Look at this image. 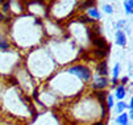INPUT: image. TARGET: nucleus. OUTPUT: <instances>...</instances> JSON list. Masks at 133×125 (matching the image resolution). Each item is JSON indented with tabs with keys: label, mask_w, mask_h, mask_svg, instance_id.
Masks as SVG:
<instances>
[{
	"label": "nucleus",
	"mask_w": 133,
	"mask_h": 125,
	"mask_svg": "<svg viewBox=\"0 0 133 125\" xmlns=\"http://www.w3.org/2000/svg\"><path fill=\"white\" fill-rule=\"evenodd\" d=\"M67 73L81 78L83 82H88L91 79V70L87 66H84V65H74V66L69 67Z\"/></svg>",
	"instance_id": "nucleus-1"
},
{
	"label": "nucleus",
	"mask_w": 133,
	"mask_h": 125,
	"mask_svg": "<svg viewBox=\"0 0 133 125\" xmlns=\"http://www.w3.org/2000/svg\"><path fill=\"white\" fill-rule=\"evenodd\" d=\"M109 84V80L107 77H96L92 83V88L95 91H99V90H104V88H107Z\"/></svg>",
	"instance_id": "nucleus-2"
},
{
	"label": "nucleus",
	"mask_w": 133,
	"mask_h": 125,
	"mask_svg": "<svg viewBox=\"0 0 133 125\" xmlns=\"http://www.w3.org/2000/svg\"><path fill=\"white\" fill-rule=\"evenodd\" d=\"M95 70H96V73L99 77H108L109 74V68H108V62L105 59L100 61L96 66H95Z\"/></svg>",
	"instance_id": "nucleus-3"
},
{
	"label": "nucleus",
	"mask_w": 133,
	"mask_h": 125,
	"mask_svg": "<svg viewBox=\"0 0 133 125\" xmlns=\"http://www.w3.org/2000/svg\"><path fill=\"white\" fill-rule=\"evenodd\" d=\"M91 41H92V44L95 46H96V49H109L108 47V42H107V40L103 37V36H96V37L91 38Z\"/></svg>",
	"instance_id": "nucleus-4"
},
{
	"label": "nucleus",
	"mask_w": 133,
	"mask_h": 125,
	"mask_svg": "<svg viewBox=\"0 0 133 125\" xmlns=\"http://www.w3.org/2000/svg\"><path fill=\"white\" fill-rule=\"evenodd\" d=\"M115 38H116V45H119V46H125L127 45V36L121 29L116 30Z\"/></svg>",
	"instance_id": "nucleus-5"
},
{
	"label": "nucleus",
	"mask_w": 133,
	"mask_h": 125,
	"mask_svg": "<svg viewBox=\"0 0 133 125\" xmlns=\"http://www.w3.org/2000/svg\"><path fill=\"white\" fill-rule=\"evenodd\" d=\"M87 16L90 17V19H92L94 21L95 20H100L102 19V15H100V12H99V9L96 8V7H91V8H88L87 9Z\"/></svg>",
	"instance_id": "nucleus-6"
},
{
	"label": "nucleus",
	"mask_w": 133,
	"mask_h": 125,
	"mask_svg": "<svg viewBox=\"0 0 133 125\" xmlns=\"http://www.w3.org/2000/svg\"><path fill=\"white\" fill-rule=\"evenodd\" d=\"M127 95V90H125V87L123 84H119L115 87V98L117 100H123Z\"/></svg>",
	"instance_id": "nucleus-7"
},
{
	"label": "nucleus",
	"mask_w": 133,
	"mask_h": 125,
	"mask_svg": "<svg viewBox=\"0 0 133 125\" xmlns=\"http://www.w3.org/2000/svg\"><path fill=\"white\" fill-rule=\"evenodd\" d=\"M96 4V0H83V2L79 4V11H87L91 7H95Z\"/></svg>",
	"instance_id": "nucleus-8"
},
{
	"label": "nucleus",
	"mask_w": 133,
	"mask_h": 125,
	"mask_svg": "<svg viewBox=\"0 0 133 125\" xmlns=\"http://www.w3.org/2000/svg\"><path fill=\"white\" fill-rule=\"evenodd\" d=\"M116 124L117 125H129V117H128V113H120L117 117H116Z\"/></svg>",
	"instance_id": "nucleus-9"
},
{
	"label": "nucleus",
	"mask_w": 133,
	"mask_h": 125,
	"mask_svg": "<svg viewBox=\"0 0 133 125\" xmlns=\"http://www.w3.org/2000/svg\"><path fill=\"white\" fill-rule=\"evenodd\" d=\"M95 96H96V99L100 101V104H105V99L108 96V92L107 91H103V90H99V91H94Z\"/></svg>",
	"instance_id": "nucleus-10"
},
{
	"label": "nucleus",
	"mask_w": 133,
	"mask_h": 125,
	"mask_svg": "<svg viewBox=\"0 0 133 125\" xmlns=\"http://www.w3.org/2000/svg\"><path fill=\"white\" fill-rule=\"evenodd\" d=\"M109 53V49H95L94 54L96 58H105Z\"/></svg>",
	"instance_id": "nucleus-11"
},
{
	"label": "nucleus",
	"mask_w": 133,
	"mask_h": 125,
	"mask_svg": "<svg viewBox=\"0 0 133 125\" xmlns=\"http://www.w3.org/2000/svg\"><path fill=\"white\" fill-rule=\"evenodd\" d=\"M124 8H125V13L127 15H132L133 13V0H125L124 2Z\"/></svg>",
	"instance_id": "nucleus-12"
},
{
	"label": "nucleus",
	"mask_w": 133,
	"mask_h": 125,
	"mask_svg": "<svg viewBox=\"0 0 133 125\" xmlns=\"http://www.w3.org/2000/svg\"><path fill=\"white\" fill-rule=\"evenodd\" d=\"M127 108V103H124V101H121V100H119L117 101V104H116V107H115V109H116V113H123L124 112V109Z\"/></svg>",
	"instance_id": "nucleus-13"
},
{
	"label": "nucleus",
	"mask_w": 133,
	"mask_h": 125,
	"mask_svg": "<svg viewBox=\"0 0 133 125\" xmlns=\"http://www.w3.org/2000/svg\"><path fill=\"white\" fill-rule=\"evenodd\" d=\"M112 74H113V78L117 79L119 75H120V63H116L115 66H113V71H112Z\"/></svg>",
	"instance_id": "nucleus-14"
},
{
	"label": "nucleus",
	"mask_w": 133,
	"mask_h": 125,
	"mask_svg": "<svg viewBox=\"0 0 133 125\" xmlns=\"http://www.w3.org/2000/svg\"><path fill=\"white\" fill-rule=\"evenodd\" d=\"M105 101H107V108L108 109H111V108H113V96L112 95H109L108 94V96H107V99H105Z\"/></svg>",
	"instance_id": "nucleus-15"
},
{
	"label": "nucleus",
	"mask_w": 133,
	"mask_h": 125,
	"mask_svg": "<svg viewBox=\"0 0 133 125\" xmlns=\"http://www.w3.org/2000/svg\"><path fill=\"white\" fill-rule=\"evenodd\" d=\"M9 8H11V3H9V2H5V3L2 4V12H3L4 15L9 12Z\"/></svg>",
	"instance_id": "nucleus-16"
},
{
	"label": "nucleus",
	"mask_w": 133,
	"mask_h": 125,
	"mask_svg": "<svg viewBox=\"0 0 133 125\" xmlns=\"http://www.w3.org/2000/svg\"><path fill=\"white\" fill-rule=\"evenodd\" d=\"M79 21H81V23H86V24H88V23H94V20L90 19L87 15H82V16L79 17Z\"/></svg>",
	"instance_id": "nucleus-17"
},
{
	"label": "nucleus",
	"mask_w": 133,
	"mask_h": 125,
	"mask_svg": "<svg viewBox=\"0 0 133 125\" xmlns=\"http://www.w3.org/2000/svg\"><path fill=\"white\" fill-rule=\"evenodd\" d=\"M103 9H104V12H105L107 15H112V13H113V8H112V5H109V4H104V5H103Z\"/></svg>",
	"instance_id": "nucleus-18"
},
{
	"label": "nucleus",
	"mask_w": 133,
	"mask_h": 125,
	"mask_svg": "<svg viewBox=\"0 0 133 125\" xmlns=\"http://www.w3.org/2000/svg\"><path fill=\"white\" fill-rule=\"evenodd\" d=\"M124 25H125V21H124V20H121V21H119V23L116 24V28H117V30H119V29H120L121 26H124Z\"/></svg>",
	"instance_id": "nucleus-19"
},
{
	"label": "nucleus",
	"mask_w": 133,
	"mask_h": 125,
	"mask_svg": "<svg viewBox=\"0 0 133 125\" xmlns=\"http://www.w3.org/2000/svg\"><path fill=\"white\" fill-rule=\"evenodd\" d=\"M4 20H5V15H4V13H3L2 11H0V24H2V23H3Z\"/></svg>",
	"instance_id": "nucleus-20"
},
{
	"label": "nucleus",
	"mask_w": 133,
	"mask_h": 125,
	"mask_svg": "<svg viewBox=\"0 0 133 125\" xmlns=\"http://www.w3.org/2000/svg\"><path fill=\"white\" fill-rule=\"evenodd\" d=\"M111 83H112V87H116V86H117V83H119V80H117V79H115V78H112Z\"/></svg>",
	"instance_id": "nucleus-21"
},
{
	"label": "nucleus",
	"mask_w": 133,
	"mask_h": 125,
	"mask_svg": "<svg viewBox=\"0 0 133 125\" xmlns=\"http://www.w3.org/2000/svg\"><path fill=\"white\" fill-rule=\"evenodd\" d=\"M128 80H129V78H128V77H124V78L121 79V84H123V86H124V84H127V82H128Z\"/></svg>",
	"instance_id": "nucleus-22"
},
{
	"label": "nucleus",
	"mask_w": 133,
	"mask_h": 125,
	"mask_svg": "<svg viewBox=\"0 0 133 125\" xmlns=\"http://www.w3.org/2000/svg\"><path fill=\"white\" fill-rule=\"evenodd\" d=\"M94 125H104V122H102V121H99V122H95Z\"/></svg>",
	"instance_id": "nucleus-23"
},
{
	"label": "nucleus",
	"mask_w": 133,
	"mask_h": 125,
	"mask_svg": "<svg viewBox=\"0 0 133 125\" xmlns=\"http://www.w3.org/2000/svg\"><path fill=\"white\" fill-rule=\"evenodd\" d=\"M3 3H5V0H0V4H3Z\"/></svg>",
	"instance_id": "nucleus-24"
},
{
	"label": "nucleus",
	"mask_w": 133,
	"mask_h": 125,
	"mask_svg": "<svg viewBox=\"0 0 133 125\" xmlns=\"http://www.w3.org/2000/svg\"><path fill=\"white\" fill-rule=\"evenodd\" d=\"M124 2H125V0H124Z\"/></svg>",
	"instance_id": "nucleus-25"
}]
</instances>
